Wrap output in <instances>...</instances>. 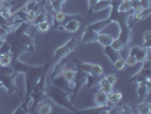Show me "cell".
<instances>
[{
  "label": "cell",
  "instance_id": "cell-15",
  "mask_svg": "<svg viewBox=\"0 0 151 114\" xmlns=\"http://www.w3.org/2000/svg\"><path fill=\"white\" fill-rule=\"evenodd\" d=\"M93 102L96 106H106L108 105V97L107 94L101 90L96 91L94 97H93Z\"/></svg>",
  "mask_w": 151,
  "mask_h": 114
},
{
  "label": "cell",
  "instance_id": "cell-36",
  "mask_svg": "<svg viewBox=\"0 0 151 114\" xmlns=\"http://www.w3.org/2000/svg\"><path fill=\"white\" fill-rule=\"evenodd\" d=\"M1 66H2V65H1V60H0V68H1Z\"/></svg>",
  "mask_w": 151,
  "mask_h": 114
},
{
  "label": "cell",
  "instance_id": "cell-20",
  "mask_svg": "<svg viewBox=\"0 0 151 114\" xmlns=\"http://www.w3.org/2000/svg\"><path fill=\"white\" fill-rule=\"evenodd\" d=\"M118 12L119 13H126L129 14V12H132V6H131V1L129 0H121L118 4Z\"/></svg>",
  "mask_w": 151,
  "mask_h": 114
},
{
  "label": "cell",
  "instance_id": "cell-8",
  "mask_svg": "<svg viewBox=\"0 0 151 114\" xmlns=\"http://www.w3.org/2000/svg\"><path fill=\"white\" fill-rule=\"evenodd\" d=\"M99 32L94 30H88V29H84L83 33L81 36L80 39V42L86 45V44H93L97 41V37H98Z\"/></svg>",
  "mask_w": 151,
  "mask_h": 114
},
{
  "label": "cell",
  "instance_id": "cell-19",
  "mask_svg": "<svg viewBox=\"0 0 151 114\" xmlns=\"http://www.w3.org/2000/svg\"><path fill=\"white\" fill-rule=\"evenodd\" d=\"M151 105L149 102H145V100H141L137 105H136V111L137 113L141 114H150L151 113Z\"/></svg>",
  "mask_w": 151,
  "mask_h": 114
},
{
  "label": "cell",
  "instance_id": "cell-37",
  "mask_svg": "<svg viewBox=\"0 0 151 114\" xmlns=\"http://www.w3.org/2000/svg\"><path fill=\"white\" fill-rule=\"evenodd\" d=\"M0 88H2V87H1V84H0Z\"/></svg>",
  "mask_w": 151,
  "mask_h": 114
},
{
  "label": "cell",
  "instance_id": "cell-16",
  "mask_svg": "<svg viewBox=\"0 0 151 114\" xmlns=\"http://www.w3.org/2000/svg\"><path fill=\"white\" fill-rule=\"evenodd\" d=\"M107 97L109 105H118L123 99V94L119 90H111L109 94H107Z\"/></svg>",
  "mask_w": 151,
  "mask_h": 114
},
{
  "label": "cell",
  "instance_id": "cell-9",
  "mask_svg": "<svg viewBox=\"0 0 151 114\" xmlns=\"http://www.w3.org/2000/svg\"><path fill=\"white\" fill-rule=\"evenodd\" d=\"M33 68V65H29L24 62H21L19 60H16L13 62V73H15L16 76H19V74H25L27 71H30L31 68Z\"/></svg>",
  "mask_w": 151,
  "mask_h": 114
},
{
  "label": "cell",
  "instance_id": "cell-7",
  "mask_svg": "<svg viewBox=\"0 0 151 114\" xmlns=\"http://www.w3.org/2000/svg\"><path fill=\"white\" fill-rule=\"evenodd\" d=\"M151 90V84L150 80L149 81H143V82H139L137 84V97L140 100H145V99L149 97V94Z\"/></svg>",
  "mask_w": 151,
  "mask_h": 114
},
{
  "label": "cell",
  "instance_id": "cell-3",
  "mask_svg": "<svg viewBox=\"0 0 151 114\" xmlns=\"http://www.w3.org/2000/svg\"><path fill=\"white\" fill-rule=\"evenodd\" d=\"M77 47H78V40L74 36V37H72V38L69 39L66 44H64L63 46L58 47L55 50V53H53V61H59L61 58L67 57L68 55H70Z\"/></svg>",
  "mask_w": 151,
  "mask_h": 114
},
{
  "label": "cell",
  "instance_id": "cell-10",
  "mask_svg": "<svg viewBox=\"0 0 151 114\" xmlns=\"http://www.w3.org/2000/svg\"><path fill=\"white\" fill-rule=\"evenodd\" d=\"M76 15H77V14H66V13H64L63 10H61V12H58V13H55V15L52 16L51 29H55L57 25L63 24L66 20L72 18V17H74V16H76Z\"/></svg>",
  "mask_w": 151,
  "mask_h": 114
},
{
  "label": "cell",
  "instance_id": "cell-33",
  "mask_svg": "<svg viewBox=\"0 0 151 114\" xmlns=\"http://www.w3.org/2000/svg\"><path fill=\"white\" fill-rule=\"evenodd\" d=\"M99 0H88V8H89V13L92 14L93 13V8L96 6V4L98 2Z\"/></svg>",
  "mask_w": 151,
  "mask_h": 114
},
{
  "label": "cell",
  "instance_id": "cell-31",
  "mask_svg": "<svg viewBox=\"0 0 151 114\" xmlns=\"http://www.w3.org/2000/svg\"><path fill=\"white\" fill-rule=\"evenodd\" d=\"M125 63H126V65H129V66H134L137 64V62H136L135 57L134 56H132V55H127V57L125 58Z\"/></svg>",
  "mask_w": 151,
  "mask_h": 114
},
{
  "label": "cell",
  "instance_id": "cell-18",
  "mask_svg": "<svg viewBox=\"0 0 151 114\" xmlns=\"http://www.w3.org/2000/svg\"><path fill=\"white\" fill-rule=\"evenodd\" d=\"M38 113L40 114H50L52 112V104L50 102H40L38 104Z\"/></svg>",
  "mask_w": 151,
  "mask_h": 114
},
{
  "label": "cell",
  "instance_id": "cell-34",
  "mask_svg": "<svg viewBox=\"0 0 151 114\" xmlns=\"http://www.w3.org/2000/svg\"><path fill=\"white\" fill-rule=\"evenodd\" d=\"M47 1H51V0H47ZM58 1H60V2H63V4H65L67 0H58Z\"/></svg>",
  "mask_w": 151,
  "mask_h": 114
},
{
  "label": "cell",
  "instance_id": "cell-29",
  "mask_svg": "<svg viewBox=\"0 0 151 114\" xmlns=\"http://www.w3.org/2000/svg\"><path fill=\"white\" fill-rule=\"evenodd\" d=\"M91 74H93V76H100L104 74V68L101 65H99V64H93L92 65V73Z\"/></svg>",
  "mask_w": 151,
  "mask_h": 114
},
{
  "label": "cell",
  "instance_id": "cell-5",
  "mask_svg": "<svg viewBox=\"0 0 151 114\" xmlns=\"http://www.w3.org/2000/svg\"><path fill=\"white\" fill-rule=\"evenodd\" d=\"M18 76H16L15 73H0V84L2 88H5L9 95L15 94L16 91L18 90L17 86H16V78Z\"/></svg>",
  "mask_w": 151,
  "mask_h": 114
},
{
  "label": "cell",
  "instance_id": "cell-14",
  "mask_svg": "<svg viewBox=\"0 0 151 114\" xmlns=\"http://www.w3.org/2000/svg\"><path fill=\"white\" fill-rule=\"evenodd\" d=\"M104 54H105V56L108 58V61L110 62L111 64H114V62L121 57L119 52L115 50L111 46H106V47H104Z\"/></svg>",
  "mask_w": 151,
  "mask_h": 114
},
{
  "label": "cell",
  "instance_id": "cell-1",
  "mask_svg": "<svg viewBox=\"0 0 151 114\" xmlns=\"http://www.w3.org/2000/svg\"><path fill=\"white\" fill-rule=\"evenodd\" d=\"M45 92L47 98L52 100L58 106L64 107V108L68 110L69 112L77 113V110L74 108L73 102L70 100V94L68 91L61 89L59 87L55 86L53 84H50L49 86H45Z\"/></svg>",
  "mask_w": 151,
  "mask_h": 114
},
{
  "label": "cell",
  "instance_id": "cell-27",
  "mask_svg": "<svg viewBox=\"0 0 151 114\" xmlns=\"http://www.w3.org/2000/svg\"><path fill=\"white\" fill-rule=\"evenodd\" d=\"M111 47H113L115 50H117V52H119L121 53L122 50L125 48V46H124V44L122 42V40L121 39H118V38H115L113 40V42H111Z\"/></svg>",
  "mask_w": 151,
  "mask_h": 114
},
{
  "label": "cell",
  "instance_id": "cell-13",
  "mask_svg": "<svg viewBox=\"0 0 151 114\" xmlns=\"http://www.w3.org/2000/svg\"><path fill=\"white\" fill-rule=\"evenodd\" d=\"M114 39H115V37L111 36L110 33H105V32L101 31V32H99L96 42H98L99 45L102 46V47H106V46L111 45V42H113Z\"/></svg>",
  "mask_w": 151,
  "mask_h": 114
},
{
  "label": "cell",
  "instance_id": "cell-6",
  "mask_svg": "<svg viewBox=\"0 0 151 114\" xmlns=\"http://www.w3.org/2000/svg\"><path fill=\"white\" fill-rule=\"evenodd\" d=\"M150 50L151 48H145L143 46H133V47H129V54L135 57L136 62L139 64V63H142L149 58Z\"/></svg>",
  "mask_w": 151,
  "mask_h": 114
},
{
  "label": "cell",
  "instance_id": "cell-35",
  "mask_svg": "<svg viewBox=\"0 0 151 114\" xmlns=\"http://www.w3.org/2000/svg\"><path fill=\"white\" fill-rule=\"evenodd\" d=\"M2 42H4V41H2V40H0V46L2 45Z\"/></svg>",
  "mask_w": 151,
  "mask_h": 114
},
{
  "label": "cell",
  "instance_id": "cell-2",
  "mask_svg": "<svg viewBox=\"0 0 151 114\" xmlns=\"http://www.w3.org/2000/svg\"><path fill=\"white\" fill-rule=\"evenodd\" d=\"M50 64H51V62H45V64H42V65L33 66L30 71H27V72L25 73V96H24V97L30 96L31 92L34 89V87L38 84L41 74L43 73L45 68H47L48 65H50Z\"/></svg>",
  "mask_w": 151,
  "mask_h": 114
},
{
  "label": "cell",
  "instance_id": "cell-11",
  "mask_svg": "<svg viewBox=\"0 0 151 114\" xmlns=\"http://www.w3.org/2000/svg\"><path fill=\"white\" fill-rule=\"evenodd\" d=\"M67 64H68V62H67V60H66V57H65V58H61V60H59L58 62H56V64L53 65L52 70H51V73H50L51 79H55V78L60 76L61 72L64 71V68L67 66Z\"/></svg>",
  "mask_w": 151,
  "mask_h": 114
},
{
  "label": "cell",
  "instance_id": "cell-22",
  "mask_svg": "<svg viewBox=\"0 0 151 114\" xmlns=\"http://www.w3.org/2000/svg\"><path fill=\"white\" fill-rule=\"evenodd\" d=\"M0 60H1V65L2 66H10L13 64V55L12 53H5L0 55Z\"/></svg>",
  "mask_w": 151,
  "mask_h": 114
},
{
  "label": "cell",
  "instance_id": "cell-23",
  "mask_svg": "<svg viewBox=\"0 0 151 114\" xmlns=\"http://www.w3.org/2000/svg\"><path fill=\"white\" fill-rule=\"evenodd\" d=\"M51 21H43V22L39 23L38 25L35 26V30H38L39 32H48V31L51 29Z\"/></svg>",
  "mask_w": 151,
  "mask_h": 114
},
{
  "label": "cell",
  "instance_id": "cell-24",
  "mask_svg": "<svg viewBox=\"0 0 151 114\" xmlns=\"http://www.w3.org/2000/svg\"><path fill=\"white\" fill-rule=\"evenodd\" d=\"M50 7H51V10L53 13H58V12H61L63 10V2L58 1V0H51V1H48Z\"/></svg>",
  "mask_w": 151,
  "mask_h": 114
},
{
  "label": "cell",
  "instance_id": "cell-17",
  "mask_svg": "<svg viewBox=\"0 0 151 114\" xmlns=\"http://www.w3.org/2000/svg\"><path fill=\"white\" fill-rule=\"evenodd\" d=\"M98 86H99V90L104 91V92H106V94H109L111 90H114V86L108 80L106 79V76H104V78H101V79H99V82H98Z\"/></svg>",
  "mask_w": 151,
  "mask_h": 114
},
{
  "label": "cell",
  "instance_id": "cell-12",
  "mask_svg": "<svg viewBox=\"0 0 151 114\" xmlns=\"http://www.w3.org/2000/svg\"><path fill=\"white\" fill-rule=\"evenodd\" d=\"M64 24V28H65V31L68 32V33H75L80 30L81 28V22L76 18H68L66 22L63 23Z\"/></svg>",
  "mask_w": 151,
  "mask_h": 114
},
{
  "label": "cell",
  "instance_id": "cell-25",
  "mask_svg": "<svg viewBox=\"0 0 151 114\" xmlns=\"http://www.w3.org/2000/svg\"><path fill=\"white\" fill-rule=\"evenodd\" d=\"M98 82H99V76H93V74H88V81H86V86L85 87L88 89H90L93 86L98 84Z\"/></svg>",
  "mask_w": 151,
  "mask_h": 114
},
{
  "label": "cell",
  "instance_id": "cell-4",
  "mask_svg": "<svg viewBox=\"0 0 151 114\" xmlns=\"http://www.w3.org/2000/svg\"><path fill=\"white\" fill-rule=\"evenodd\" d=\"M142 66L141 68L136 72L133 76L129 78V82H134V84H139V82H143V81H149L151 76V62L150 58L145 60L144 62L141 63Z\"/></svg>",
  "mask_w": 151,
  "mask_h": 114
},
{
  "label": "cell",
  "instance_id": "cell-28",
  "mask_svg": "<svg viewBox=\"0 0 151 114\" xmlns=\"http://www.w3.org/2000/svg\"><path fill=\"white\" fill-rule=\"evenodd\" d=\"M143 47L151 48V30H147L143 34Z\"/></svg>",
  "mask_w": 151,
  "mask_h": 114
},
{
  "label": "cell",
  "instance_id": "cell-26",
  "mask_svg": "<svg viewBox=\"0 0 151 114\" xmlns=\"http://www.w3.org/2000/svg\"><path fill=\"white\" fill-rule=\"evenodd\" d=\"M113 65H114V68H115V70H117V71H123L124 68L127 66L126 63H125V58H123L122 56L118 60H116V61L114 62Z\"/></svg>",
  "mask_w": 151,
  "mask_h": 114
},
{
  "label": "cell",
  "instance_id": "cell-21",
  "mask_svg": "<svg viewBox=\"0 0 151 114\" xmlns=\"http://www.w3.org/2000/svg\"><path fill=\"white\" fill-rule=\"evenodd\" d=\"M110 4H111V1H109V0H99L98 2L96 4L94 8H93V13L109 8L110 7Z\"/></svg>",
  "mask_w": 151,
  "mask_h": 114
},
{
  "label": "cell",
  "instance_id": "cell-32",
  "mask_svg": "<svg viewBox=\"0 0 151 114\" xmlns=\"http://www.w3.org/2000/svg\"><path fill=\"white\" fill-rule=\"evenodd\" d=\"M106 79L110 82V84H113V86H115V84L118 82V76H116L115 73H110V74H108V76H106Z\"/></svg>",
  "mask_w": 151,
  "mask_h": 114
},
{
  "label": "cell",
  "instance_id": "cell-30",
  "mask_svg": "<svg viewBox=\"0 0 151 114\" xmlns=\"http://www.w3.org/2000/svg\"><path fill=\"white\" fill-rule=\"evenodd\" d=\"M119 113H133V108L129 104L119 105Z\"/></svg>",
  "mask_w": 151,
  "mask_h": 114
}]
</instances>
